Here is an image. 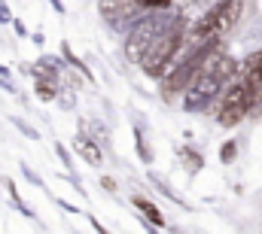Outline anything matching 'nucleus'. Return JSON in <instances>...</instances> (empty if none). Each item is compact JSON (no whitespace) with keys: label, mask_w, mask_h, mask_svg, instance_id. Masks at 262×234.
<instances>
[{"label":"nucleus","mask_w":262,"mask_h":234,"mask_svg":"<svg viewBox=\"0 0 262 234\" xmlns=\"http://www.w3.org/2000/svg\"><path fill=\"white\" fill-rule=\"evenodd\" d=\"M232 73H235V61L229 58V55H204L201 64L195 67V79H192V85H189V107H204L229 79H232Z\"/></svg>","instance_id":"f257e3e1"},{"label":"nucleus","mask_w":262,"mask_h":234,"mask_svg":"<svg viewBox=\"0 0 262 234\" xmlns=\"http://www.w3.org/2000/svg\"><path fill=\"white\" fill-rule=\"evenodd\" d=\"M256 91H259V85L250 82V79H244V76L238 82L226 85L223 98H220V107H216V122L226 125V128L238 125L241 119L250 113V107L256 104Z\"/></svg>","instance_id":"f03ea898"},{"label":"nucleus","mask_w":262,"mask_h":234,"mask_svg":"<svg viewBox=\"0 0 262 234\" xmlns=\"http://www.w3.org/2000/svg\"><path fill=\"white\" fill-rule=\"evenodd\" d=\"M238 15H241V0H223V3H216L213 9H207L201 18L195 21V28H192V46H201V43H210V40H216L220 34H226L235 21H238Z\"/></svg>","instance_id":"7ed1b4c3"},{"label":"nucleus","mask_w":262,"mask_h":234,"mask_svg":"<svg viewBox=\"0 0 262 234\" xmlns=\"http://www.w3.org/2000/svg\"><path fill=\"white\" fill-rule=\"evenodd\" d=\"M165 31H168V15H162V12H149V15H143V21L131 31L128 40H125V52H128V58L140 64V58L146 55V49H149Z\"/></svg>","instance_id":"20e7f679"},{"label":"nucleus","mask_w":262,"mask_h":234,"mask_svg":"<svg viewBox=\"0 0 262 234\" xmlns=\"http://www.w3.org/2000/svg\"><path fill=\"white\" fill-rule=\"evenodd\" d=\"M180 46H183V34L168 28V31L146 49V55L140 58V67H143L146 73H152V76H162L165 67H168V64L174 61V55L180 52Z\"/></svg>","instance_id":"39448f33"},{"label":"nucleus","mask_w":262,"mask_h":234,"mask_svg":"<svg viewBox=\"0 0 262 234\" xmlns=\"http://www.w3.org/2000/svg\"><path fill=\"white\" fill-rule=\"evenodd\" d=\"M73 149H76V152H79L89 165H101V149H98L89 137H82V134H79V137L73 140Z\"/></svg>","instance_id":"423d86ee"},{"label":"nucleus","mask_w":262,"mask_h":234,"mask_svg":"<svg viewBox=\"0 0 262 234\" xmlns=\"http://www.w3.org/2000/svg\"><path fill=\"white\" fill-rule=\"evenodd\" d=\"M37 95H40L43 101H52V98H55V79L37 76Z\"/></svg>","instance_id":"0eeeda50"},{"label":"nucleus","mask_w":262,"mask_h":234,"mask_svg":"<svg viewBox=\"0 0 262 234\" xmlns=\"http://www.w3.org/2000/svg\"><path fill=\"white\" fill-rule=\"evenodd\" d=\"M134 204H137V207H140V210H143V213H146L152 222H156V225H162V222H165V219H162V213H159V210H156L149 201H143V198H134Z\"/></svg>","instance_id":"6e6552de"},{"label":"nucleus","mask_w":262,"mask_h":234,"mask_svg":"<svg viewBox=\"0 0 262 234\" xmlns=\"http://www.w3.org/2000/svg\"><path fill=\"white\" fill-rule=\"evenodd\" d=\"M12 122H15V125H18V128H21V131H25V134H28V137H37V131H34V128H31V125H25V122H21V119H12Z\"/></svg>","instance_id":"1a4fd4ad"},{"label":"nucleus","mask_w":262,"mask_h":234,"mask_svg":"<svg viewBox=\"0 0 262 234\" xmlns=\"http://www.w3.org/2000/svg\"><path fill=\"white\" fill-rule=\"evenodd\" d=\"M140 6H168V0H137Z\"/></svg>","instance_id":"9d476101"},{"label":"nucleus","mask_w":262,"mask_h":234,"mask_svg":"<svg viewBox=\"0 0 262 234\" xmlns=\"http://www.w3.org/2000/svg\"><path fill=\"white\" fill-rule=\"evenodd\" d=\"M0 21H9V9H6V3H0Z\"/></svg>","instance_id":"9b49d317"}]
</instances>
